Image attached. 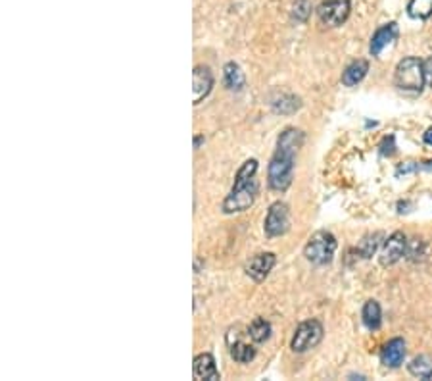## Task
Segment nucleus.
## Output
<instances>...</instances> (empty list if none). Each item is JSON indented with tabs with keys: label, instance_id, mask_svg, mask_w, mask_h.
<instances>
[{
	"label": "nucleus",
	"instance_id": "obj_11",
	"mask_svg": "<svg viewBox=\"0 0 432 381\" xmlns=\"http://www.w3.org/2000/svg\"><path fill=\"white\" fill-rule=\"evenodd\" d=\"M406 360V341L401 337H394L392 341L384 345L381 352V362L386 368H400Z\"/></svg>",
	"mask_w": 432,
	"mask_h": 381
},
{
	"label": "nucleus",
	"instance_id": "obj_25",
	"mask_svg": "<svg viewBox=\"0 0 432 381\" xmlns=\"http://www.w3.org/2000/svg\"><path fill=\"white\" fill-rule=\"evenodd\" d=\"M423 243L419 241V239H413V241H407V250H406V256L409 258V260H421L423 258Z\"/></svg>",
	"mask_w": 432,
	"mask_h": 381
},
{
	"label": "nucleus",
	"instance_id": "obj_9",
	"mask_svg": "<svg viewBox=\"0 0 432 381\" xmlns=\"http://www.w3.org/2000/svg\"><path fill=\"white\" fill-rule=\"evenodd\" d=\"M277 262V256L273 253H259L256 254L254 258H250V262L246 264V273L248 278L256 281V283H262L269 272L273 270Z\"/></svg>",
	"mask_w": 432,
	"mask_h": 381
},
{
	"label": "nucleus",
	"instance_id": "obj_10",
	"mask_svg": "<svg viewBox=\"0 0 432 381\" xmlns=\"http://www.w3.org/2000/svg\"><path fill=\"white\" fill-rule=\"evenodd\" d=\"M212 87H213V76L212 71L207 70V68H204V66H196L195 71H192V93H195V96H192V104L195 106H198L204 98H206L210 93H212Z\"/></svg>",
	"mask_w": 432,
	"mask_h": 381
},
{
	"label": "nucleus",
	"instance_id": "obj_2",
	"mask_svg": "<svg viewBox=\"0 0 432 381\" xmlns=\"http://www.w3.org/2000/svg\"><path fill=\"white\" fill-rule=\"evenodd\" d=\"M294 151L279 148L277 146L275 156L271 158L269 168H267V183L277 193H284L292 183L294 178Z\"/></svg>",
	"mask_w": 432,
	"mask_h": 381
},
{
	"label": "nucleus",
	"instance_id": "obj_3",
	"mask_svg": "<svg viewBox=\"0 0 432 381\" xmlns=\"http://www.w3.org/2000/svg\"><path fill=\"white\" fill-rule=\"evenodd\" d=\"M396 87L406 93H421L425 87V64L419 58H403L398 66H396L394 73Z\"/></svg>",
	"mask_w": 432,
	"mask_h": 381
},
{
	"label": "nucleus",
	"instance_id": "obj_22",
	"mask_svg": "<svg viewBox=\"0 0 432 381\" xmlns=\"http://www.w3.org/2000/svg\"><path fill=\"white\" fill-rule=\"evenodd\" d=\"M382 239H384L382 233H373V235L364 237L361 243H359V247H357V253L361 254V258H371L379 250V247H381Z\"/></svg>",
	"mask_w": 432,
	"mask_h": 381
},
{
	"label": "nucleus",
	"instance_id": "obj_14",
	"mask_svg": "<svg viewBox=\"0 0 432 381\" xmlns=\"http://www.w3.org/2000/svg\"><path fill=\"white\" fill-rule=\"evenodd\" d=\"M367 71H369V62L367 60H356L342 73V83H344L346 87H356L357 83L364 81Z\"/></svg>",
	"mask_w": 432,
	"mask_h": 381
},
{
	"label": "nucleus",
	"instance_id": "obj_8",
	"mask_svg": "<svg viewBox=\"0 0 432 381\" xmlns=\"http://www.w3.org/2000/svg\"><path fill=\"white\" fill-rule=\"evenodd\" d=\"M407 250V239L401 231H396L384 241L381 253V264L382 266H394L396 262H400L406 256Z\"/></svg>",
	"mask_w": 432,
	"mask_h": 381
},
{
	"label": "nucleus",
	"instance_id": "obj_24",
	"mask_svg": "<svg viewBox=\"0 0 432 381\" xmlns=\"http://www.w3.org/2000/svg\"><path fill=\"white\" fill-rule=\"evenodd\" d=\"M312 10H314V6H312L309 0H296L294 6H292V18L296 21H300V24H306L309 16H312Z\"/></svg>",
	"mask_w": 432,
	"mask_h": 381
},
{
	"label": "nucleus",
	"instance_id": "obj_29",
	"mask_svg": "<svg viewBox=\"0 0 432 381\" xmlns=\"http://www.w3.org/2000/svg\"><path fill=\"white\" fill-rule=\"evenodd\" d=\"M423 139H425V143H426V145H428V146H432V127H431V129H428V131H426V133H425V137H423Z\"/></svg>",
	"mask_w": 432,
	"mask_h": 381
},
{
	"label": "nucleus",
	"instance_id": "obj_7",
	"mask_svg": "<svg viewBox=\"0 0 432 381\" xmlns=\"http://www.w3.org/2000/svg\"><path fill=\"white\" fill-rule=\"evenodd\" d=\"M265 235L267 237H281L288 231V208L284 203H273L267 210V216H265Z\"/></svg>",
	"mask_w": 432,
	"mask_h": 381
},
{
	"label": "nucleus",
	"instance_id": "obj_26",
	"mask_svg": "<svg viewBox=\"0 0 432 381\" xmlns=\"http://www.w3.org/2000/svg\"><path fill=\"white\" fill-rule=\"evenodd\" d=\"M381 154L382 156H392L394 154V137H389V139L382 141Z\"/></svg>",
	"mask_w": 432,
	"mask_h": 381
},
{
	"label": "nucleus",
	"instance_id": "obj_28",
	"mask_svg": "<svg viewBox=\"0 0 432 381\" xmlns=\"http://www.w3.org/2000/svg\"><path fill=\"white\" fill-rule=\"evenodd\" d=\"M419 170H425V172H432V160H431V162H423V164H419Z\"/></svg>",
	"mask_w": 432,
	"mask_h": 381
},
{
	"label": "nucleus",
	"instance_id": "obj_13",
	"mask_svg": "<svg viewBox=\"0 0 432 381\" xmlns=\"http://www.w3.org/2000/svg\"><path fill=\"white\" fill-rule=\"evenodd\" d=\"M396 37H398V26H396V24H386V26H382L381 29H376V33L373 35V39H371V54H373V56H379L386 46L394 43Z\"/></svg>",
	"mask_w": 432,
	"mask_h": 381
},
{
	"label": "nucleus",
	"instance_id": "obj_5",
	"mask_svg": "<svg viewBox=\"0 0 432 381\" xmlns=\"http://www.w3.org/2000/svg\"><path fill=\"white\" fill-rule=\"evenodd\" d=\"M321 339H323V325H321V322L307 320V322H302L296 327L290 349L294 350V352H306V350L317 347L321 343Z\"/></svg>",
	"mask_w": 432,
	"mask_h": 381
},
{
	"label": "nucleus",
	"instance_id": "obj_4",
	"mask_svg": "<svg viewBox=\"0 0 432 381\" xmlns=\"http://www.w3.org/2000/svg\"><path fill=\"white\" fill-rule=\"evenodd\" d=\"M336 253V239L329 231H317L309 237L306 248H304V256L307 262H312L315 266H325L331 264Z\"/></svg>",
	"mask_w": 432,
	"mask_h": 381
},
{
	"label": "nucleus",
	"instance_id": "obj_18",
	"mask_svg": "<svg viewBox=\"0 0 432 381\" xmlns=\"http://www.w3.org/2000/svg\"><path fill=\"white\" fill-rule=\"evenodd\" d=\"M271 106H273V112H275V114L288 116L294 114V112H298V110L302 108V101L294 95H281L277 96Z\"/></svg>",
	"mask_w": 432,
	"mask_h": 381
},
{
	"label": "nucleus",
	"instance_id": "obj_31",
	"mask_svg": "<svg viewBox=\"0 0 432 381\" xmlns=\"http://www.w3.org/2000/svg\"><path fill=\"white\" fill-rule=\"evenodd\" d=\"M423 380H425V381H432V372H431V374H426L425 377H423Z\"/></svg>",
	"mask_w": 432,
	"mask_h": 381
},
{
	"label": "nucleus",
	"instance_id": "obj_15",
	"mask_svg": "<svg viewBox=\"0 0 432 381\" xmlns=\"http://www.w3.org/2000/svg\"><path fill=\"white\" fill-rule=\"evenodd\" d=\"M229 352H231V358L238 364H248L256 358V349L252 347L250 343L242 341L240 337L235 339V343H229Z\"/></svg>",
	"mask_w": 432,
	"mask_h": 381
},
{
	"label": "nucleus",
	"instance_id": "obj_16",
	"mask_svg": "<svg viewBox=\"0 0 432 381\" xmlns=\"http://www.w3.org/2000/svg\"><path fill=\"white\" fill-rule=\"evenodd\" d=\"M223 81H225V87L229 91H242L245 89V73L240 70V66L235 62L225 64V68H223Z\"/></svg>",
	"mask_w": 432,
	"mask_h": 381
},
{
	"label": "nucleus",
	"instance_id": "obj_23",
	"mask_svg": "<svg viewBox=\"0 0 432 381\" xmlns=\"http://www.w3.org/2000/svg\"><path fill=\"white\" fill-rule=\"evenodd\" d=\"M409 372H411V375H417L423 380L426 374L432 372V360L428 356H417L413 362L409 364Z\"/></svg>",
	"mask_w": 432,
	"mask_h": 381
},
{
	"label": "nucleus",
	"instance_id": "obj_19",
	"mask_svg": "<svg viewBox=\"0 0 432 381\" xmlns=\"http://www.w3.org/2000/svg\"><path fill=\"white\" fill-rule=\"evenodd\" d=\"M364 324L367 330L376 331L381 327L382 324V312H381V305L376 303V300H367L364 306Z\"/></svg>",
	"mask_w": 432,
	"mask_h": 381
},
{
	"label": "nucleus",
	"instance_id": "obj_20",
	"mask_svg": "<svg viewBox=\"0 0 432 381\" xmlns=\"http://www.w3.org/2000/svg\"><path fill=\"white\" fill-rule=\"evenodd\" d=\"M246 335L250 337L254 343H265L271 337V324L263 318H256L254 322L248 327V333Z\"/></svg>",
	"mask_w": 432,
	"mask_h": 381
},
{
	"label": "nucleus",
	"instance_id": "obj_21",
	"mask_svg": "<svg viewBox=\"0 0 432 381\" xmlns=\"http://www.w3.org/2000/svg\"><path fill=\"white\" fill-rule=\"evenodd\" d=\"M407 14L413 19H428L432 16V0H409Z\"/></svg>",
	"mask_w": 432,
	"mask_h": 381
},
{
	"label": "nucleus",
	"instance_id": "obj_27",
	"mask_svg": "<svg viewBox=\"0 0 432 381\" xmlns=\"http://www.w3.org/2000/svg\"><path fill=\"white\" fill-rule=\"evenodd\" d=\"M425 77H426V85L432 89V56H428L425 60Z\"/></svg>",
	"mask_w": 432,
	"mask_h": 381
},
{
	"label": "nucleus",
	"instance_id": "obj_17",
	"mask_svg": "<svg viewBox=\"0 0 432 381\" xmlns=\"http://www.w3.org/2000/svg\"><path fill=\"white\" fill-rule=\"evenodd\" d=\"M302 145H304V133H302L300 129H296V127L284 129L279 135V139H277V146L279 148H287V151H294V153L300 151Z\"/></svg>",
	"mask_w": 432,
	"mask_h": 381
},
{
	"label": "nucleus",
	"instance_id": "obj_6",
	"mask_svg": "<svg viewBox=\"0 0 432 381\" xmlns=\"http://www.w3.org/2000/svg\"><path fill=\"white\" fill-rule=\"evenodd\" d=\"M350 0H323L317 8L319 21L326 27H340L350 18Z\"/></svg>",
	"mask_w": 432,
	"mask_h": 381
},
{
	"label": "nucleus",
	"instance_id": "obj_30",
	"mask_svg": "<svg viewBox=\"0 0 432 381\" xmlns=\"http://www.w3.org/2000/svg\"><path fill=\"white\" fill-rule=\"evenodd\" d=\"M202 143H204V135H196V137H195V148H200Z\"/></svg>",
	"mask_w": 432,
	"mask_h": 381
},
{
	"label": "nucleus",
	"instance_id": "obj_12",
	"mask_svg": "<svg viewBox=\"0 0 432 381\" xmlns=\"http://www.w3.org/2000/svg\"><path fill=\"white\" fill-rule=\"evenodd\" d=\"M195 370L196 380H207V381H217L220 380V370L215 366V358L210 352L198 355L192 364Z\"/></svg>",
	"mask_w": 432,
	"mask_h": 381
},
{
	"label": "nucleus",
	"instance_id": "obj_1",
	"mask_svg": "<svg viewBox=\"0 0 432 381\" xmlns=\"http://www.w3.org/2000/svg\"><path fill=\"white\" fill-rule=\"evenodd\" d=\"M257 160H246L245 164L240 166V170L237 172L235 178V187L225 197L221 210L223 214H237V212H245L256 203L257 197Z\"/></svg>",
	"mask_w": 432,
	"mask_h": 381
}]
</instances>
